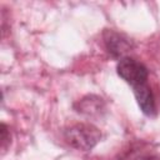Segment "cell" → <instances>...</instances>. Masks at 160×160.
<instances>
[{
	"label": "cell",
	"mask_w": 160,
	"mask_h": 160,
	"mask_svg": "<svg viewBox=\"0 0 160 160\" xmlns=\"http://www.w3.org/2000/svg\"><path fill=\"white\" fill-rule=\"evenodd\" d=\"M64 138L70 146L78 150L89 151L100 141L101 132L91 124L79 122L68 128L64 132Z\"/></svg>",
	"instance_id": "1"
},
{
	"label": "cell",
	"mask_w": 160,
	"mask_h": 160,
	"mask_svg": "<svg viewBox=\"0 0 160 160\" xmlns=\"http://www.w3.org/2000/svg\"><path fill=\"white\" fill-rule=\"evenodd\" d=\"M116 71L119 76L125 80L132 89L146 84L149 79V71L146 66L142 62L129 56H124L119 60L116 65Z\"/></svg>",
	"instance_id": "2"
},
{
	"label": "cell",
	"mask_w": 160,
	"mask_h": 160,
	"mask_svg": "<svg viewBox=\"0 0 160 160\" xmlns=\"http://www.w3.org/2000/svg\"><path fill=\"white\" fill-rule=\"evenodd\" d=\"M132 91L141 111L148 116H152L156 111V105H155V98L149 82L142 84L138 88H134Z\"/></svg>",
	"instance_id": "3"
},
{
	"label": "cell",
	"mask_w": 160,
	"mask_h": 160,
	"mask_svg": "<svg viewBox=\"0 0 160 160\" xmlns=\"http://www.w3.org/2000/svg\"><path fill=\"white\" fill-rule=\"evenodd\" d=\"M104 41H105V45H106L108 51L112 56H116V58H119V56L124 58L122 55L126 51H129L130 48H131L130 41L125 36H122L121 34L115 32L112 30H108L104 34Z\"/></svg>",
	"instance_id": "4"
},
{
	"label": "cell",
	"mask_w": 160,
	"mask_h": 160,
	"mask_svg": "<svg viewBox=\"0 0 160 160\" xmlns=\"http://www.w3.org/2000/svg\"><path fill=\"white\" fill-rule=\"evenodd\" d=\"M121 160H160V152L145 144H138L131 146L121 156Z\"/></svg>",
	"instance_id": "5"
},
{
	"label": "cell",
	"mask_w": 160,
	"mask_h": 160,
	"mask_svg": "<svg viewBox=\"0 0 160 160\" xmlns=\"http://www.w3.org/2000/svg\"><path fill=\"white\" fill-rule=\"evenodd\" d=\"M104 109V102L102 99L98 96H86L79 101V109L78 111L85 115H94V114H100V111Z\"/></svg>",
	"instance_id": "6"
},
{
	"label": "cell",
	"mask_w": 160,
	"mask_h": 160,
	"mask_svg": "<svg viewBox=\"0 0 160 160\" xmlns=\"http://www.w3.org/2000/svg\"><path fill=\"white\" fill-rule=\"evenodd\" d=\"M8 144H10V134L8 132V128L5 124H1V149L5 151L8 148Z\"/></svg>",
	"instance_id": "7"
}]
</instances>
